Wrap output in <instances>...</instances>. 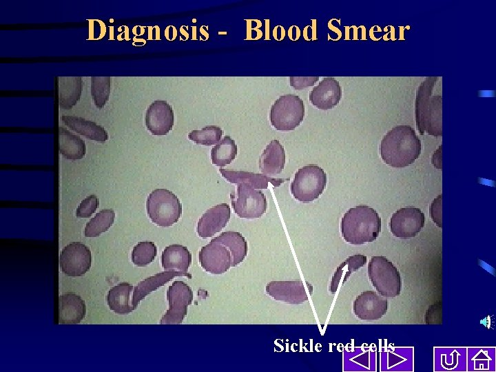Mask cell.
<instances>
[{"instance_id":"cell-30","label":"cell","mask_w":496,"mask_h":372,"mask_svg":"<svg viewBox=\"0 0 496 372\" xmlns=\"http://www.w3.org/2000/svg\"><path fill=\"white\" fill-rule=\"evenodd\" d=\"M115 213L112 209H102L90 220L85 227V237H98L113 225Z\"/></svg>"},{"instance_id":"cell-3","label":"cell","mask_w":496,"mask_h":372,"mask_svg":"<svg viewBox=\"0 0 496 372\" xmlns=\"http://www.w3.org/2000/svg\"><path fill=\"white\" fill-rule=\"evenodd\" d=\"M340 231L345 241L362 245L374 241L381 231V218L378 212L368 205L350 208L343 216Z\"/></svg>"},{"instance_id":"cell-4","label":"cell","mask_w":496,"mask_h":372,"mask_svg":"<svg viewBox=\"0 0 496 372\" xmlns=\"http://www.w3.org/2000/svg\"><path fill=\"white\" fill-rule=\"evenodd\" d=\"M146 207L151 220L163 227L176 223L183 211L182 204L178 197L166 189L153 190L147 197Z\"/></svg>"},{"instance_id":"cell-31","label":"cell","mask_w":496,"mask_h":372,"mask_svg":"<svg viewBox=\"0 0 496 372\" xmlns=\"http://www.w3.org/2000/svg\"><path fill=\"white\" fill-rule=\"evenodd\" d=\"M110 76L91 77V94L96 107L102 108L106 104L110 93Z\"/></svg>"},{"instance_id":"cell-32","label":"cell","mask_w":496,"mask_h":372,"mask_svg":"<svg viewBox=\"0 0 496 372\" xmlns=\"http://www.w3.org/2000/svg\"><path fill=\"white\" fill-rule=\"evenodd\" d=\"M157 254L156 245L152 241H141L133 248L132 261L138 267H145L155 259Z\"/></svg>"},{"instance_id":"cell-17","label":"cell","mask_w":496,"mask_h":372,"mask_svg":"<svg viewBox=\"0 0 496 372\" xmlns=\"http://www.w3.org/2000/svg\"><path fill=\"white\" fill-rule=\"evenodd\" d=\"M341 96L339 82L333 77H325L312 89L309 101L318 109L328 110L338 104Z\"/></svg>"},{"instance_id":"cell-29","label":"cell","mask_w":496,"mask_h":372,"mask_svg":"<svg viewBox=\"0 0 496 372\" xmlns=\"http://www.w3.org/2000/svg\"><path fill=\"white\" fill-rule=\"evenodd\" d=\"M238 147L229 136H225L211 150L212 163L218 167L230 164L236 158Z\"/></svg>"},{"instance_id":"cell-20","label":"cell","mask_w":496,"mask_h":372,"mask_svg":"<svg viewBox=\"0 0 496 372\" xmlns=\"http://www.w3.org/2000/svg\"><path fill=\"white\" fill-rule=\"evenodd\" d=\"M222 176L229 183L235 184H246L254 189H267L269 183L278 187L286 180L285 178H273L265 174H255L245 171L229 170L220 169Z\"/></svg>"},{"instance_id":"cell-21","label":"cell","mask_w":496,"mask_h":372,"mask_svg":"<svg viewBox=\"0 0 496 372\" xmlns=\"http://www.w3.org/2000/svg\"><path fill=\"white\" fill-rule=\"evenodd\" d=\"M285 151L278 140H272L259 158V167L263 174L281 173L285 164Z\"/></svg>"},{"instance_id":"cell-16","label":"cell","mask_w":496,"mask_h":372,"mask_svg":"<svg viewBox=\"0 0 496 372\" xmlns=\"http://www.w3.org/2000/svg\"><path fill=\"white\" fill-rule=\"evenodd\" d=\"M230 214V207L227 203L218 204L209 209L198 220V235L203 238L212 237L227 225Z\"/></svg>"},{"instance_id":"cell-13","label":"cell","mask_w":496,"mask_h":372,"mask_svg":"<svg viewBox=\"0 0 496 372\" xmlns=\"http://www.w3.org/2000/svg\"><path fill=\"white\" fill-rule=\"evenodd\" d=\"M145 120L146 127L152 135H166L174 125L172 107L165 101H154L147 107Z\"/></svg>"},{"instance_id":"cell-19","label":"cell","mask_w":496,"mask_h":372,"mask_svg":"<svg viewBox=\"0 0 496 372\" xmlns=\"http://www.w3.org/2000/svg\"><path fill=\"white\" fill-rule=\"evenodd\" d=\"M85 313V302L77 294L68 292L59 297V324H79L84 318Z\"/></svg>"},{"instance_id":"cell-12","label":"cell","mask_w":496,"mask_h":372,"mask_svg":"<svg viewBox=\"0 0 496 372\" xmlns=\"http://www.w3.org/2000/svg\"><path fill=\"white\" fill-rule=\"evenodd\" d=\"M424 214L413 206H407L397 210L391 217V232L397 238L415 237L424 227Z\"/></svg>"},{"instance_id":"cell-26","label":"cell","mask_w":496,"mask_h":372,"mask_svg":"<svg viewBox=\"0 0 496 372\" xmlns=\"http://www.w3.org/2000/svg\"><path fill=\"white\" fill-rule=\"evenodd\" d=\"M59 150L66 159H81L85 154L84 141L63 127H59Z\"/></svg>"},{"instance_id":"cell-40","label":"cell","mask_w":496,"mask_h":372,"mask_svg":"<svg viewBox=\"0 0 496 372\" xmlns=\"http://www.w3.org/2000/svg\"><path fill=\"white\" fill-rule=\"evenodd\" d=\"M113 30H114V28H113L112 26L110 27V39H109L110 40H113V39H114V37H114V35H113V34H114V33H113Z\"/></svg>"},{"instance_id":"cell-25","label":"cell","mask_w":496,"mask_h":372,"mask_svg":"<svg viewBox=\"0 0 496 372\" xmlns=\"http://www.w3.org/2000/svg\"><path fill=\"white\" fill-rule=\"evenodd\" d=\"M133 286L126 282H121L110 289L107 296L109 308L117 314H128L134 311L130 300Z\"/></svg>"},{"instance_id":"cell-8","label":"cell","mask_w":496,"mask_h":372,"mask_svg":"<svg viewBox=\"0 0 496 372\" xmlns=\"http://www.w3.org/2000/svg\"><path fill=\"white\" fill-rule=\"evenodd\" d=\"M234 212L242 218L261 217L267 208L265 195L246 184H240L235 194L230 196Z\"/></svg>"},{"instance_id":"cell-14","label":"cell","mask_w":496,"mask_h":372,"mask_svg":"<svg viewBox=\"0 0 496 372\" xmlns=\"http://www.w3.org/2000/svg\"><path fill=\"white\" fill-rule=\"evenodd\" d=\"M387 309V300L373 291L361 293L353 304L355 316L362 320H379L386 314Z\"/></svg>"},{"instance_id":"cell-39","label":"cell","mask_w":496,"mask_h":372,"mask_svg":"<svg viewBox=\"0 0 496 372\" xmlns=\"http://www.w3.org/2000/svg\"><path fill=\"white\" fill-rule=\"evenodd\" d=\"M95 21H96L98 23H99L100 26H101V35L95 40L101 39L106 33V26L102 21H101V20H95Z\"/></svg>"},{"instance_id":"cell-36","label":"cell","mask_w":496,"mask_h":372,"mask_svg":"<svg viewBox=\"0 0 496 372\" xmlns=\"http://www.w3.org/2000/svg\"><path fill=\"white\" fill-rule=\"evenodd\" d=\"M425 318L426 324L442 323V302H438L429 307L426 311Z\"/></svg>"},{"instance_id":"cell-35","label":"cell","mask_w":496,"mask_h":372,"mask_svg":"<svg viewBox=\"0 0 496 372\" xmlns=\"http://www.w3.org/2000/svg\"><path fill=\"white\" fill-rule=\"evenodd\" d=\"M319 80L318 76H290V85L295 90L313 86Z\"/></svg>"},{"instance_id":"cell-37","label":"cell","mask_w":496,"mask_h":372,"mask_svg":"<svg viewBox=\"0 0 496 372\" xmlns=\"http://www.w3.org/2000/svg\"><path fill=\"white\" fill-rule=\"evenodd\" d=\"M442 195L441 194L435 198L429 208L430 215L433 221L437 225V226L441 228L442 227Z\"/></svg>"},{"instance_id":"cell-28","label":"cell","mask_w":496,"mask_h":372,"mask_svg":"<svg viewBox=\"0 0 496 372\" xmlns=\"http://www.w3.org/2000/svg\"><path fill=\"white\" fill-rule=\"evenodd\" d=\"M213 239L222 242L230 249L234 257V267L241 263L247 256V242L240 233L224 231Z\"/></svg>"},{"instance_id":"cell-23","label":"cell","mask_w":496,"mask_h":372,"mask_svg":"<svg viewBox=\"0 0 496 372\" xmlns=\"http://www.w3.org/2000/svg\"><path fill=\"white\" fill-rule=\"evenodd\" d=\"M61 120L70 130L87 139L104 143L108 138L105 128L94 121L76 116H62Z\"/></svg>"},{"instance_id":"cell-34","label":"cell","mask_w":496,"mask_h":372,"mask_svg":"<svg viewBox=\"0 0 496 372\" xmlns=\"http://www.w3.org/2000/svg\"><path fill=\"white\" fill-rule=\"evenodd\" d=\"M99 205V200L96 196L92 194L83 199L76 211V216L78 218H89L96 211Z\"/></svg>"},{"instance_id":"cell-5","label":"cell","mask_w":496,"mask_h":372,"mask_svg":"<svg viewBox=\"0 0 496 372\" xmlns=\"http://www.w3.org/2000/svg\"><path fill=\"white\" fill-rule=\"evenodd\" d=\"M367 271L373 286L382 296L395 297L400 294V273L386 257L372 256L368 263Z\"/></svg>"},{"instance_id":"cell-10","label":"cell","mask_w":496,"mask_h":372,"mask_svg":"<svg viewBox=\"0 0 496 372\" xmlns=\"http://www.w3.org/2000/svg\"><path fill=\"white\" fill-rule=\"evenodd\" d=\"M91 251L88 247L80 242H72L61 251L59 265L68 276H84L90 269Z\"/></svg>"},{"instance_id":"cell-1","label":"cell","mask_w":496,"mask_h":372,"mask_svg":"<svg viewBox=\"0 0 496 372\" xmlns=\"http://www.w3.org/2000/svg\"><path fill=\"white\" fill-rule=\"evenodd\" d=\"M438 76H428L420 85L415 100L416 126L421 135H442V87Z\"/></svg>"},{"instance_id":"cell-22","label":"cell","mask_w":496,"mask_h":372,"mask_svg":"<svg viewBox=\"0 0 496 372\" xmlns=\"http://www.w3.org/2000/svg\"><path fill=\"white\" fill-rule=\"evenodd\" d=\"M191 263L192 254L182 245H169L162 252L161 264L165 271L187 272Z\"/></svg>"},{"instance_id":"cell-38","label":"cell","mask_w":496,"mask_h":372,"mask_svg":"<svg viewBox=\"0 0 496 372\" xmlns=\"http://www.w3.org/2000/svg\"><path fill=\"white\" fill-rule=\"evenodd\" d=\"M88 21H89V24H88L89 34H88V38L87 40H94V20L90 19Z\"/></svg>"},{"instance_id":"cell-2","label":"cell","mask_w":496,"mask_h":372,"mask_svg":"<svg viewBox=\"0 0 496 372\" xmlns=\"http://www.w3.org/2000/svg\"><path fill=\"white\" fill-rule=\"evenodd\" d=\"M382 161L392 167L402 168L413 163L421 154V142L409 125H398L382 138L380 147Z\"/></svg>"},{"instance_id":"cell-24","label":"cell","mask_w":496,"mask_h":372,"mask_svg":"<svg viewBox=\"0 0 496 372\" xmlns=\"http://www.w3.org/2000/svg\"><path fill=\"white\" fill-rule=\"evenodd\" d=\"M59 105L65 110L72 108L79 101L81 95L82 81L81 76H58Z\"/></svg>"},{"instance_id":"cell-11","label":"cell","mask_w":496,"mask_h":372,"mask_svg":"<svg viewBox=\"0 0 496 372\" xmlns=\"http://www.w3.org/2000/svg\"><path fill=\"white\" fill-rule=\"evenodd\" d=\"M201 267L213 274H222L234 266V257L230 249L222 242L212 239L198 253Z\"/></svg>"},{"instance_id":"cell-27","label":"cell","mask_w":496,"mask_h":372,"mask_svg":"<svg viewBox=\"0 0 496 372\" xmlns=\"http://www.w3.org/2000/svg\"><path fill=\"white\" fill-rule=\"evenodd\" d=\"M367 258L363 254L349 256L336 268L330 282L329 291L335 293L343 285L350 275L366 265Z\"/></svg>"},{"instance_id":"cell-6","label":"cell","mask_w":496,"mask_h":372,"mask_svg":"<svg viewBox=\"0 0 496 372\" xmlns=\"http://www.w3.org/2000/svg\"><path fill=\"white\" fill-rule=\"evenodd\" d=\"M327 185V174L323 169L316 165L300 168L291 183V192L298 201L309 203L317 199Z\"/></svg>"},{"instance_id":"cell-15","label":"cell","mask_w":496,"mask_h":372,"mask_svg":"<svg viewBox=\"0 0 496 372\" xmlns=\"http://www.w3.org/2000/svg\"><path fill=\"white\" fill-rule=\"evenodd\" d=\"M265 291L274 300L287 304H302L309 299L302 280L271 281L267 284Z\"/></svg>"},{"instance_id":"cell-9","label":"cell","mask_w":496,"mask_h":372,"mask_svg":"<svg viewBox=\"0 0 496 372\" xmlns=\"http://www.w3.org/2000/svg\"><path fill=\"white\" fill-rule=\"evenodd\" d=\"M193 298V291L187 283L180 280L174 281L167 291L169 307L160 320V324L182 323Z\"/></svg>"},{"instance_id":"cell-18","label":"cell","mask_w":496,"mask_h":372,"mask_svg":"<svg viewBox=\"0 0 496 372\" xmlns=\"http://www.w3.org/2000/svg\"><path fill=\"white\" fill-rule=\"evenodd\" d=\"M176 276H185L189 279L192 278V275L188 272L164 271L154 276H149L138 282L134 287L132 293V305L134 310L137 307L140 302L152 291L163 286Z\"/></svg>"},{"instance_id":"cell-33","label":"cell","mask_w":496,"mask_h":372,"mask_svg":"<svg viewBox=\"0 0 496 372\" xmlns=\"http://www.w3.org/2000/svg\"><path fill=\"white\" fill-rule=\"evenodd\" d=\"M223 130L215 125L206 126L200 130H192L188 134V138L196 144L212 145L217 144L221 138Z\"/></svg>"},{"instance_id":"cell-7","label":"cell","mask_w":496,"mask_h":372,"mask_svg":"<svg viewBox=\"0 0 496 372\" xmlns=\"http://www.w3.org/2000/svg\"><path fill=\"white\" fill-rule=\"evenodd\" d=\"M304 105L297 95L280 96L271 105L269 119L272 126L278 131H291L303 121Z\"/></svg>"}]
</instances>
